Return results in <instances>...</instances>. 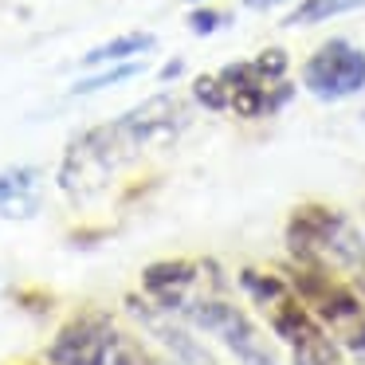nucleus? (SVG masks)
Listing matches in <instances>:
<instances>
[{
    "instance_id": "5",
    "label": "nucleus",
    "mask_w": 365,
    "mask_h": 365,
    "mask_svg": "<svg viewBox=\"0 0 365 365\" xmlns=\"http://www.w3.org/2000/svg\"><path fill=\"white\" fill-rule=\"evenodd\" d=\"M212 263H192V259H161V263H150L142 271V291L153 299V307L177 314L185 299L197 291L200 283L208 279Z\"/></svg>"
},
{
    "instance_id": "7",
    "label": "nucleus",
    "mask_w": 365,
    "mask_h": 365,
    "mask_svg": "<svg viewBox=\"0 0 365 365\" xmlns=\"http://www.w3.org/2000/svg\"><path fill=\"white\" fill-rule=\"evenodd\" d=\"M158 48V36L153 32H126L118 40H106L98 43L95 51L83 56V67H103V63H126V59H138V56H150Z\"/></svg>"
},
{
    "instance_id": "13",
    "label": "nucleus",
    "mask_w": 365,
    "mask_h": 365,
    "mask_svg": "<svg viewBox=\"0 0 365 365\" xmlns=\"http://www.w3.org/2000/svg\"><path fill=\"white\" fill-rule=\"evenodd\" d=\"M247 9H271V4H279V0H244Z\"/></svg>"
},
{
    "instance_id": "2",
    "label": "nucleus",
    "mask_w": 365,
    "mask_h": 365,
    "mask_svg": "<svg viewBox=\"0 0 365 365\" xmlns=\"http://www.w3.org/2000/svg\"><path fill=\"white\" fill-rule=\"evenodd\" d=\"M291 287L299 291L307 310L322 322V330L338 346L361 354L365 349V294L341 271L326 267L318 259H294Z\"/></svg>"
},
{
    "instance_id": "4",
    "label": "nucleus",
    "mask_w": 365,
    "mask_h": 365,
    "mask_svg": "<svg viewBox=\"0 0 365 365\" xmlns=\"http://www.w3.org/2000/svg\"><path fill=\"white\" fill-rule=\"evenodd\" d=\"M302 87L322 103H338L365 91V51L349 40H326L302 63Z\"/></svg>"
},
{
    "instance_id": "15",
    "label": "nucleus",
    "mask_w": 365,
    "mask_h": 365,
    "mask_svg": "<svg viewBox=\"0 0 365 365\" xmlns=\"http://www.w3.org/2000/svg\"><path fill=\"white\" fill-rule=\"evenodd\" d=\"M189 4H197V0H189Z\"/></svg>"
},
{
    "instance_id": "11",
    "label": "nucleus",
    "mask_w": 365,
    "mask_h": 365,
    "mask_svg": "<svg viewBox=\"0 0 365 365\" xmlns=\"http://www.w3.org/2000/svg\"><path fill=\"white\" fill-rule=\"evenodd\" d=\"M228 24V16H220V12H212V9H192L189 12V28L197 36H212L216 28H224Z\"/></svg>"
},
{
    "instance_id": "14",
    "label": "nucleus",
    "mask_w": 365,
    "mask_h": 365,
    "mask_svg": "<svg viewBox=\"0 0 365 365\" xmlns=\"http://www.w3.org/2000/svg\"><path fill=\"white\" fill-rule=\"evenodd\" d=\"M357 357H361V361H365V349H361V354H357Z\"/></svg>"
},
{
    "instance_id": "3",
    "label": "nucleus",
    "mask_w": 365,
    "mask_h": 365,
    "mask_svg": "<svg viewBox=\"0 0 365 365\" xmlns=\"http://www.w3.org/2000/svg\"><path fill=\"white\" fill-rule=\"evenodd\" d=\"M48 365H158L138 338L114 326L110 314L87 307L71 314L48 346Z\"/></svg>"
},
{
    "instance_id": "8",
    "label": "nucleus",
    "mask_w": 365,
    "mask_h": 365,
    "mask_svg": "<svg viewBox=\"0 0 365 365\" xmlns=\"http://www.w3.org/2000/svg\"><path fill=\"white\" fill-rule=\"evenodd\" d=\"M365 9V0H302L299 9L287 16L291 28H310V24H322V20H334V16H346V12H357Z\"/></svg>"
},
{
    "instance_id": "9",
    "label": "nucleus",
    "mask_w": 365,
    "mask_h": 365,
    "mask_svg": "<svg viewBox=\"0 0 365 365\" xmlns=\"http://www.w3.org/2000/svg\"><path fill=\"white\" fill-rule=\"evenodd\" d=\"M134 75H142V63H138V59H126V63H114V67H106V71H98V75L79 79L71 91L75 95H95V91H106V87H118V83L134 79Z\"/></svg>"
},
{
    "instance_id": "12",
    "label": "nucleus",
    "mask_w": 365,
    "mask_h": 365,
    "mask_svg": "<svg viewBox=\"0 0 365 365\" xmlns=\"http://www.w3.org/2000/svg\"><path fill=\"white\" fill-rule=\"evenodd\" d=\"M181 67H185L181 59H173V63H169L165 71H161V79H173V75H181Z\"/></svg>"
},
{
    "instance_id": "1",
    "label": "nucleus",
    "mask_w": 365,
    "mask_h": 365,
    "mask_svg": "<svg viewBox=\"0 0 365 365\" xmlns=\"http://www.w3.org/2000/svg\"><path fill=\"white\" fill-rule=\"evenodd\" d=\"M294 87L287 83V51L263 48L255 59L228 63L216 75L192 83V98L208 110H232L240 118H267L291 103Z\"/></svg>"
},
{
    "instance_id": "6",
    "label": "nucleus",
    "mask_w": 365,
    "mask_h": 365,
    "mask_svg": "<svg viewBox=\"0 0 365 365\" xmlns=\"http://www.w3.org/2000/svg\"><path fill=\"white\" fill-rule=\"evenodd\" d=\"M43 205V173L36 165H12L0 173V216L32 220Z\"/></svg>"
},
{
    "instance_id": "10",
    "label": "nucleus",
    "mask_w": 365,
    "mask_h": 365,
    "mask_svg": "<svg viewBox=\"0 0 365 365\" xmlns=\"http://www.w3.org/2000/svg\"><path fill=\"white\" fill-rule=\"evenodd\" d=\"M291 365H346V357H341V346L326 334V338H318L314 346L307 349H294L291 354Z\"/></svg>"
}]
</instances>
